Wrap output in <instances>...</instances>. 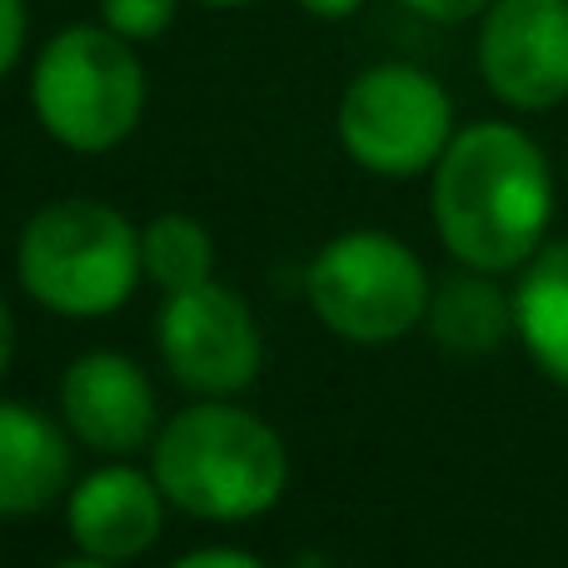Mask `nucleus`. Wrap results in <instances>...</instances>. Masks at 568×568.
I'll use <instances>...</instances> for the list:
<instances>
[{
  "label": "nucleus",
  "mask_w": 568,
  "mask_h": 568,
  "mask_svg": "<svg viewBox=\"0 0 568 568\" xmlns=\"http://www.w3.org/2000/svg\"><path fill=\"white\" fill-rule=\"evenodd\" d=\"M434 230L464 270L509 275L544 250L554 175L544 150L509 120L454 130L429 185Z\"/></svg>",
  "instance_id": "obj_1"
},
{
  "label": "nucleus",
  "mask_w": 568,
  "mask_h": 568,
  "mask_svg": "<svg viewBox=\"0 0 568 568\" xmlns=\"http://www.w3.org/2000/svg\"><path fill=\"white\" fill-rule=\"evenodd\" d=\"M150 474L170 509L200 524H250L284 499L290 449L235 399H200L160 424Z\"/></svg>",
  "instance_id": "obj_2"
},
{
  "label": "nucleus",
  "mask_w": 568,
  "mask_h": 568,
  "mask_svg": "<svg viewBox=\"0 0 568 568\" xmlns=\"http://www.w3.org/2000/svg\"><path fill=\"white\" fill-rule=\"evenodd\" d=\"M140 275V230L105 200H55L20 225L16 280L60 320H105L125 310Z\"/></svg>",
  "instance_id": "obj_3"
},
{
  "label": "nucleus",
  "mask_w": 568,
  "mask_h": 568,
  "mask_svg": "<svg viewBox=\"0 0 568 568\" xmlns=\"http://www.w3.org/2000/svg\"><path fill=\"white\" fill-rule=\"evenodd\" d=\"M30 105L40 130L75 155L125 145L145 115V65L135 40L110 26H70L50 36L30 70Z\"/></svg>",
  "instance_id": "obj_4"
},
{
  "label": "nucleus",
  "mask_w": 568,
  "mask_h": 568,
  "mask_svg": "<svg viewBox=\"0 0 568 568\" xmlns=\"http://www.w3.org/2000/svg\"><path fill=\"white\" fill-rule=\"evenodd\" d=\"M310 310L329 334L359 349L404 339L429 314V270L384 230H344L310 260Z\"/></svg>",
  "instance_id": "obj_5"
},
{
  "label": "nucleus",
  "mask_w": 568,
  "mask_h": 568,
  "mask_svg": "<svg viewBox=\"0 0 568 568\" xmlns=\"http://www.w3.org/2000/svg\"><path fill=\"white\" fill-rule=\"evenodd\" d=\"M344 155L384 180H414L439 165L454 140V100L429 70L384 60L344 85L334 110Z\"/></svg>",
  "instance_id": "obj_6"
},
{
  "label": "nucleus",
  "mask_w": 568,
  "mask_h": 568,
  "mask_svg": "<svg viewBox=\"0 0 568 568\" xmlns=\"http://www.w3.org/2000/svg\"><path fill=\"white\" fill-rule=\"evenodd\" d=\"M155 339L170 379L200 399H235L260 379L265 364V339L245 294L220 280L165 294Z\"/></svg>",
  "instance_id": "obj_7"
},
{
  "label": "nucleus",
  "mask_w": 568,
  "mask_h": 568,
  "mask_svg": "<svg viewBox=\"0 0 568 568\" xmlns=\"http://www.w3.org/2000/svg\"><path fill=\"white\" fill-rule=\"evenodd\" d=\"M479 75L509 110L568 100V0H494L479 16Z\"/></svg>",
  "instance_id": "obj_8"
},
{
  "label": "nucleus",
  "mask_w": 568,
  "mask_h": 568,
  "mask_svg": "<svg viewBox=\"0 0 568 568\" xmlns=\"http://www.w3.org/2000/svg\"><path fill=\"white\" fill-rule=\"evenodd\" d=\"M60 424L85 449L125 459V454L150 449L160 434L155 389L130 354L90 349L60 374Z\"/></svg>",
  "instance_id": "obj_9"
},
{
  "label": "nucleus",
  "mask_w": 568,
  "mask_h": 568,
  "mask_svg": "<svg viewBox=\"0 0 568 568\" xmlns=\"http://www.w3.org/2000/svg\"><path fill=\"white\" fill-rule=\"evenodd\" d=\"M170 499L160 494L155 474L135 464H100L85 479L70 484L65 524L80 554H95L110 564H130L155 549L165 529Z\"/></svg>",
  "instance_id": "obj_10"
},
{
  "label": "nucleus",
  "mask_w": 568,
  "mask_h": 568,
  "mask_svg": "<svg viewBox=\"0 0 568 568\" xmlns=\"http://www.w3.org/2000/svg\"><path fill=\"white\" fill-rule=\"evenodd\" d=\"M70 489V429L45 409L0 399V519L45 514Z\"/></svg>",
  "instance_id": "obj_11"
},
{
  "label": "nucleus",
  "mask_w": 568,
  "mask_h": 568,
  "mask_svg": "<svg viewBox=\"0 0 568 568\" xmlns=\"http://www.w3.org/2000/svg\"><path fill=\"white\" fill-rule=\"evenodd\" d=\"M424 324H429L434 344H439L444 354H459V359H484V354H494L509 334H519V324H514V300L484 275V270L444 280L439 290H434Z\"/></svg>",
  "instance_id": "obj_12"
},
{
  "label": "nucleus",
  "mask_w": 568,
  "mask_h": 568,
  "mask_svg": "<svg viewBox=\"0 0 568 568\" xmlns=\"http://www.w3.org/2000/svg\"><path fill=\"white\" fill-rule=\"evenodd\" d=\"M514 324L534 364L568 389V240H554L529 260L514 290Z\"/></svg>",
  "instance_id": "obj_13"
},
{
  "label": "nucleus",
  "mask_w": 568,
  "mask_h": 568,
  "mask_svg": "<svg viewBox=\"0 0 568 568\" xmlns=\"http://www.w3.org/2000/svg\"><path fill=\"white\" fill-rule=\"evenodd\" d=\"M140 260H145V275L165 294L215 280V240L185 210H165L140 230Z\"/></svg>",
  "instance_id": "obj_14"
},
{
  "label": "nucleus",
  "mask_w": 568,
  "mask_h": 568,
  "mask_svg": "<svg viewBox=\"0 0 568 568\" xmlns=\"http://www.w3.org/2000/svg\"><path fill=\"white\" fill-rule=\"evenodd\" d=\"M180 0H100V26L125 40H160L175 20Z\"/></svg>",
  "instance_id": "obj_15"
},
{
  "label": "nucleus",
  "mask_w": 568,
  "mask_h": 568,
  "mask_svg": "<svg viewBox=\"0 0 568 568\" xmlns=\"http://www.w3.org/2000/svg\"><path fill=\"white\" fill-rule=\"evenodd\" d=\"M26 0H0V80L16 70L20 50H26Z\"/></svg>",
  "instance_id": "obj_16"
},
{
  "label": "nucleus",
  "mask_w": 568,
  "mask_h": 568,
  "mask_svg": "<svg viewBox=\"0 0 568 568\" xmlns=\"http://www.w3.org/2000/svg\"><path fill=\"white\" fill-rule=\"evenodd\" d=\"M399 6L414 10V16H424V20H439V26H459V20L484 16L494 0H399Z\"/></svg>",
  "instance_id": "obj_17"
},
{
  "label": "nucleus",
  "mask_w": 568,
  "mask_h": 568,
  "mask_svg": "<svg viewBox=\"0 0 568 568\" xmlns=\"http://www.w3.org/2000/svg\"><path fill=\"white\" fill-rule=\"evenodd\" d=\"M170 568H265V564L245 549H195V554H185V559H175Z\"/></svg>",
  "instance_id": "obj_18"
},
{
  "label": "nucleus",
  "mask_w": 568,
  "mask_h": 568,
  "mask_svg": "<svg viewBox=\"0 0 568 568\" xmlns=\"http://www.w3.org/2000/svg\"><path fill=\"white\" fill-rule=\"evenodd\" d=\"M10 359H16V314H10L6 294H0V379H6Z\"/></svg>",
  "instance_id": "obj_19"
},
{
  "label": "nucleus",
  "mask_w": 568,
  "mask_h": 568,
  "mask_svg": "<svg viewBox=\"0 0 568 568\" xmlns=\"http://www.w3.org/2000/svg\"><path fill=\"white\" fill-rule=\"evenodd\" d=\"M294 6L310 10V16H320V20H344V16H354L364 0H294Z\"/></svg>",
  "instance_id": "obj_20"
},
{
  "label": "nucleus",
  "mask_w": 568,
  "mask_h": 568,
  "mask_svg": "<svg viewBox=\"0 0 568 568\" xmlns=\"http://www.w3.org/2000/svg\"><path fill=\"white\" fill-rule=\"evenodd\" d=\"M55 568H120V564H110V559H95V554H75V559H60Z\"/></svg>",
  "instance_id": "obj_21"
},
{
  "label": "nucleus",
  "mask_w": 568,
  "mask_h": 568,
  "mask_svg": "<svg viewBox=\"0 0 568 568\" xmlns=\"http://www.w3.org/2000/svg\"><path fill=\"white\" fill-rule=\"evenodd\" d=\"M290 568H334L329 559H320V554H304V559H294Z\"/></svg>",
  "instance_id": "obj_22"
},
{
  "label": "nucleus",
  "mask_w": 568,
  "mask_h": 568,
  "mask_svg": "<svg viewBox=\"0 0 568 568\" xmlns=\"http://www.w3.org/2000/svg\"><path fill=\"white\" fill-rule=\"evenodd\" d=\"M200 6H215V10H235V6H255V0H200Z\"/></svg>",
  "instance_id": "obj_23"
}]
</instances>
